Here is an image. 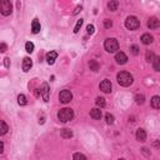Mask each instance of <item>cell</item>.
<instances>
[{"label":"cell","mask_w":160,"mask_h":160,"mask_svg":"<svg viewBox=\"0 0 160 160\" xmlns=\"http://www.w3.org/2000/svg\"><path fill=\"white\" fill-rule=\"evenodd\" d=\"M154 58H155V55H154L153 51H146V61L148 63H153Z\"/></svg>","instance_id":"4316f807"},{"label":"cell","mask_w":160,"mask_h":160,"mask_svg":"<svg viewBox=\"0 0 160 160\" xmlns=\"http://www.w3.org/2000/svg\"><path fill=\"white\" fill-rule=\"evenodd\" d=\"M4 151V143L3 141H0V154H1Z\"/></svg>","instance_id":"8d00e7d4"},{"label":"cell","mask_w":160,"mask_h":160,"mask_svg":"<svg viewBox=\"0 0 160 160\" xmlns=\"http://www.w3.org/2000/svg\"><path fill=\"white\" fill-rule=\"evenodd\" d=\"M25 50L28 53H33L34 51V44L31 43V41H28V43L25 44Z\"/></svg>","instance_id":"83f0119b"},{"label":"cell","mask_w":160,"mask_h":160,"mask_svg":"<svg viewBox=\"0 0 160 160\" xmlns=\"http://www.w3.org/2000/svg\"><path fill=\"white\" fill-rule=\"evenodd\" d=\"M125 26L129 30H136L140 26V20L136 16H129L125 20Z\"/></svg>","instance_id":"5b68a950"},{"label":"cell","mask_w":160,"mask_h":160,"mask_svg":"<svg viewBox=\"0 0 160 160\" xmlns=\"http://www.w3.org/2000/svg\"><path fill=\"white\" fill-rule=\"evenodd\" d=\"M136 139L139 141H145L146 140V133L144 129H138L136 130Z\"/></svg>","instance_id":"4fadbf2b"},{"label":"cell","mask_w":160,"mask_h":160,"mask_svg":"<svg viewBox=\"0 0 160 160\" xmlns=\"http://www.w3.org/2000/svg\"><path fill=\"white\" fill-rule=\"evenodd\" d=\"M49 85H48V83H44L43 85H41L40 88V93H41V96H43L44 99V102L45 103H48L49 102Z\"/></svg>","instance_id":"52a82bcc"},{"label":"cell","mask_w":160,"mask_h":160,"mask_svg":"<svg viewBox=\"0 0 160 160\" xmlns=\"http://www.w3.org/2000/svg\"><path fill=\"white\" fill-rule=\"evenodd\" d=\"M90 116L93 118V119L95 120H100V118H102V110L100 109H91L90 110Z\"/></svg>","instance_id":"9a60e30c"},{"label":"cell","mask_w":160,"mask_h":160,"mask_svg":"<svg viewBox=\"0 0 160 160\" xmlns=\"http://www.w3.org/2000/svg\"><path fill=\"white\" fill-rule=\"evenodd\" d=\"M153 63H154V69H155V72H159V70H160V58L155 56V58H154V60H153Z\"/></svg>","instance_id":"603a6c76"},{"label":"cell","mask_w":160,"mask_h":160,"mask_svg":"<svg viewBox=\"0 0 160 160\" xmlns=\"http://www.w3.org/2000/svg\"><path fill=\"white\" fill-rule=\"evenodd\" d=\"M40 29H41V26H40L39 20H38V19H34L33 23H31V31H33L34 34H38V33L40 31Z\"/></svg>","instance_id":"5bb4252c"},{"label":"cell","mask_w":160,"mask_h":160,"mask_svg":"<svg viewBox=\"0 0 160 160\" xmlns=\"http://www.w3.org/2000/svg\"><path fill=\"white\" fill-rule=\"evenodd\" d=\"M153 41H154V38L151 37L150 34H144L143 37H141V43L145 44V45H149V44H151Z\"/></svg>","instance_id":"2e32d148"},{"label":"cell","mask_w":160,"mask_h":160,"mask_svg":"<svg viewBox=\"0 0 160 160\" xmlns=\"http://www.w3.org/2000/svg\"><path fill=\"white\" fill-rule=\"evenodd\" d=\"M119 160H125V159H119Z\"/></svg>","instance_id":"74e56055"},{"label":"cell","mask_w":160,"mask_h":160,"mask_svg":"<svg viewBox=\"0 0 160 160\" xmlns=\"http://www.w3.org/2000/svg\"><path fill=\"white\" fill-rule=\"evenodd\" d=\"M56 58H58V53L56 51H49L48 54H46V61H48V64L53 65L55 63Z\"/></svg>","instance_id":"8fae6325"},{"label":"cell","mask_w":160,"mask_h":160,"mask_svg":"<svg viewBox=\"0 0 160 160\" xmlns=\"http://www.w3.org/2000/svg\"><path fill=\"white\" fill-rule=\"evenodd\" d=\"M104 48L108 53H115L116 50H119V43L118 40L114 39V38H109L105 40L104 43Z\"/></svg>","instance_id":"3957f363"},{"label":"cell","mask_w":160,"mask_h":160,"mask_svg":"<svg viewBox=\"0 0 160 160\" xmlns=\"http://www.w3.org/2000/svg\"><path fill=\"white\" fill-rule=\"evenodd\" d=\"M135 102L136 104H144L145 102V96H144V94H138V95H135Z\"/></svg>","instance_id":"7402d4cb"},{"label":"cell","mask_w":160,"mask_h":160,"mask_svg":"<svg viewBox=\"0 0 160 160\" xmlns=\"http://www.w3.org/2000/svg\"><path fill=\"white\" fill-rule=\"evenodd\" d=\"M105 120H106V123L110 124V125H111V124H114L115 118H114V115H111V114H109V113H108V114L105 115Z\"/></svg>","instance_id":"d4e9b609"},{"label":"cell","mask_w":160,"mask_h":160,"mask_svg":"<svg viewBox=\"0 0 160 160\" xmlns=\"http://www.w3.org/2000/svg\"><path fill=\"white\" fill-rule=\"evenodd\" d=\"M115 60H116L118 64L124 65V64H126V61H128V56L125 55V53L119 51V53H116V55H115Z\"/></svg>","instance_id":"9c48e42d"},{"label":"cell","mask_w":160,"mask_h":160,"mask_svg":"<svg viewBox=\"0 0 160 160\" xmlns=\"http://www.w3.org/2000/svg\"><path fill=\"white\" fill-rule=\"evenodd\" d=\"M104 26H105L106 29L111 28V26H113V21H111V20H109V19H106V20L104 21Z\"/></svg>","instance_id":"836d02e7"},{"label":"cell","mask_w":160,"mask_h":160,"mask_svg":"<svg viewBox=\"0 0 160 160\" xmlns=\"http://www.w3.org/2000/svg\"><path fill=\"white\" fill-rule=\"evenodd\" d=\"M4 64H5V66H7V68H9L10 66V59L9 58H5L4 59Z\"/></svg>","instance_id":"e575fe53"},{"label":"cell","mask_w":160,"mask_h":160,"mask_svg":"<svg viewBox=\"0 0 160 160\" xmlns=\"http://www.w3.org/2000/svg\"><path fill=\"white\" fill-rule=\"evenodd\" d=\"M159 25H160V23L156 18H150L149 21H148V28L149 29H158Z\"/></svg>","instance_id":"7c38bea8"},{"label":"cell","mask_w":160,"mask_h":160,"mask_svg":"<svg viewBox=\"0 0 160 160\" xmlns=\"http://www.w3.org/2000/svg\"><path fill=\"white\" fill-rule=\"evenodd\" d=\"M83 23H84V19H79V20H78V23H76V25H75V28H74V33H75V34L79 33L80 28H81V25H83Z\"/></svg>","instance_id":"cb8c5ba5"},{"label":"cell","mask_w":160,"mask_h":160,"mask_svg":"<svg viewBox=\"0 0 160 160\" xmlns=\"http://www.w3.org/2000/svg\"><path fill=\"white\" fill-rule=\"evenodd\" d=\"M111 89H113V85H111V81L105 79L100 83V90L104 91V93H111Z\"/></svg>","instance_id":"ba28073f"},{"label":"cell","mask_w":160,"mask_h":160,"mask_svg":"<svg viewBox=\"0 0 160 160\" xmlns=\"http://www.w3.org/2000/svg\"><path fill=\"white\" fill-rule=\"evenodd\" d=\"M8 130H9L8 124L5 123V121H3V120H0V136L7 134V133H8Z\"/></svg>","instance_id":"ac0fdd59"},{"label":"cell","mask_w":160,"mask_h":160,"mask_svg":"<svg viewBox=\"0 0 160 160\" xmlns=\"http://www.w3.org/2000/svg\"><path fill=\"white\" fill-rule=\"evenodd\" d=\"M73 159H74V160H86L85 155H83V154H80V153H75L74 156H73Z\"/></svg>","instance_id":"f546056e"},{"label":"cell","mask_w":160,"mask_h":160,"mask_svg":"<svg viewBox=\"0 0 160 160\" xmlns=\"http://www.w3.org/2000/svg\"><path fill=\"white\" fill-rule=\"evenodd\" d=\"M151 106H153L154 109H159L160 108V98L158 95L153 96V99H151Z\"/></svg>","instance_id":"ffe728a7"},{"label":"cell","mask_w":160,"mask_h":160,"mask_svg":"<svg viewBox=\"0 0 160 160\" xmlns=\"http://www.w3.org/2000/svg\"><path fill=\"white\" fill-rule=\"evenodd\" d=\"M118 7H119V1H116V0H113V1H110L108 4V8L110 11H115L118 9Z\"/></svg>","instance_id":"44dd1931"},{"label":"cell","mask_w":160,"mask_h":160,"mask_svg":"<svg viewBox=\"0 0 160 160\" xmlns=\"http://www.w3.org/2000/svg\"><path fill=\"white\" fill-rule=\"evenodd\" d=\"M79 11H81V7H76V8H75V10H74V13H73V14L75 15V14H78V13H79Z\"/></svg>","instance_id":"d590c367"},{"label":"cell","mask_w":160,"mask_h":160,"mask_svg":"<svg viewBox=\"0 0 160 160\" xmlns=\"http://www.w3.org/2000/svg\"><path fill=\"white\" fill-rule=\"evenodd\" d=\"M116 79H118L119 85H121V86H129V85H132L133 81H134L133 75L130 73H128V72L119 73V74H118V76H116Z\"/></svg>","instance_id":"6da1fadb"},{"label":"cell","mask_w":160,"mask_h":160,"mask_svg":"<svg viewBox=\"0 0 160 160\" xmlns=\"http://www.w3.org/2000/svg\"><path fill=\"white\" fill-rule=\"evenodd\" d=\"M89 68H90V70H93V72H98L100 69V64L96 60H90L89 61Z\"/></svg>","instance_id":"d6986e66"},{"label":"cell","mask_w":160,"mask_h":160,"mask_svg":"<svg viewBox=\"0 0 160 160\" xmlns=\"http://www.w3.org/2000/svg\"><path fill=\"white\" fill-rule=\"evenodd\" d=\"M60 135H61V138H64V139H70L73 136V132L70 129H61L60 130Z\"/></svg>","instance_id":"e0dca14e"},{"label":"cell","mask_w":160,"mask_h":160,"mask_svg":"<svg viewBox=\"0 0 160 160\" xmlns=\"http://www.w3.org/2000/svg\"><path fill=\"white\" fill-rule=\"evenodd\" d=\"M95 103H96L98 106H100V108H104L105 104H106V103H105V99H104V98H100V96L96 98V102H95Z\"/></svg>","instance_id":"f1b7e54d"},{"label":"cell","mask_w":160,"mask_h":160,"mask_svg":"<svg viewBox=\"0 0 160 160\" xmlns=\"http://www.w3.org/2000/svg\"><path fill=\"white\" fill-rule=\"evenodd\" d=\"M18 103H19V105H26V98H25V95L20 94V95L18 96Z\"/></svg>","instance_id":"484cf974"},{"label":"cell","mask_w":160,"mask_h":160,"mask_svg":"<svg viewBox=\"0 0 160 160\" xmlns=\"http://www.w3.org/2000/svg\"><path fill=\"white\" fill-rule=\"evenodd\" d=\"M130 50H132V53L134 55H138L139 54V46L138 45H133L132 48H130Z\"/></svg>","instance_id":"1f68e13d"},{"label":"cell","mask_w":160,"mask_h":160,"mask_svg":"<svg viewBox=\"0 0 160 160\" xmlns=\"http://www.w3.org/2000/svg\"><path fill=\"white\" fill-rule=\"evenodd\" d=\"M86 31H88V34H94V31H95V28H94V25L93 24H89L88 26H86Z\"/></svg>","instance_id":"4dcf8cb0"},{"label":"cell","mask_w":160,"mask_h":160,"mask_svg":"<svg viewBox=\"0 0 160 160\" xmlns=\"http://www.w3.org/2000/svg\"><path fill=\"white\" fill-rule=\"evenodd\" d=\"M33 66V61H31V59L30 58H24V60H23V65H21V68L24 72H29V70L31 69Z\"/></svg>","instance_id":"30bf717a"},{"label":"cell","mask_w":160,"mask_h":160,"mask_svg":"<svg viewBox=\"0 0 160 160\" xmlns=\"http://www.w3.org/2000/svg\"><path fill=\"white\" fill-rule=\"evenodd\" d=\"M74 118V111L69 108H64V109H60L58 113V119L60 120L61 123H68L70 121Z\"/></svg>","instance_id":"7a4b0ae2"},{"label":"cell","mask_w":160,"mask_h":160,"mask_svg":"<svg viewBox=\"0 0 160 160\" xmlns=\"http://www.w3.org/2000/svg\"><path fill=\"white\" fill-rule=\"evenodd\" d=\"M13 11V5L9 0H0V13L4 16H8Z\"/></svg>","instance_id":"277c9868"},{"label":"cell","mask_w":160,"mask_h":160,"mask_svg":"<svg viewBox=\"0 0 160 160\" xmlns=\"http://www.w3.org/2000/svg\"><path fill=\"white\" fill-rule=\"evenodd\" d=\"M8 50V45L5 43H0V53H5Z\"/></svg>","instance_id":"d6a6232c"},{"label":"cell","mask_w":160,"mask_h":160,"mask_svg":"<svg viewBox=\"0 0 160 160\" xmlns=\"http://www.w3.org/2000/svg\"><path fill=\"white\" fill-rule=\"evenodd\" d=\"M59 99H60V102L63 104H68V103L72 102L73 94L70 90H63V91H60V94H59Z\"/></svg>","instance_id":"8992f818"}]
</instances>
